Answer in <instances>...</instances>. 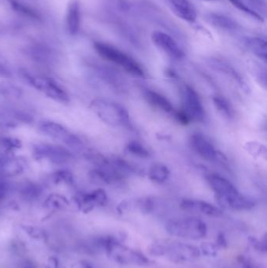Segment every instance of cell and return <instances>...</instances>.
I'll return each mask as SVG.
<instances>
[{"label":"cell","instance_id":"obj_30","mask_svg":"<svg viewBox=\"0 0 267 268\" xmlns=\"http://www.w3.org/2000/svg\"><path fill=\"white\" fill-rule=\"evenodd\" d=\"M229 1H230L236 8L240 10V11L246 13L247 15L253 17V18H255L257 20L262 21V17L260 16L258 14H257V13L255 12L253 10H251V8H248V7L243 2L242 0H229Z\"/></svg>","mask_w":267,"mask_h":268},{"label":"cell","instance_id":"obj_13","mask_svg":"<svg viewBox=\"0 0 267 268\" xmlns=\"http://www.w3.org/2000/svg\"><path fill=\"white\" fill-rule=\"evenodd\" d=\"M207 181L209 186L216 194L219 203L240 193L237 188L230 181L217 174L208 176Z\"/></svg>","mask_w":267,"mask_h":268},{"label":"cell","instance_id":"obj_25","mask_svg":"<svg viewBox=\"0 0 267 268\" xmlns=\"http://www.w3.org/2000/svg\"><path fill=\"white\" fill-rule=\"evenodd\" d=\"M148 176L154 182L162 184L166 182L169 178L170 170L165 165L155 164L150 169Z\"/></svg>","mask_w":267,"mask_h":268},{"label":"cell","instance_id":"obj_1","mask_svg":"<svg viewBox=\"0 0 267 268\" xmlns=\"http://www.w3.org/2000/svg\"><path fill=\"white\" fill-rule=\"evenodd\" d=\"M148 252L158 257L166 256L169 260L177 263L192 262L201 256V251L198 247L171 240L155 241L148 247Z\"/></svg>","mask_w":267,"mask_h":268},{"label":"cell","instance_id":"obj_37","mask_svg":"<svg viewBox=\"0 0 267 268\" xmlns=\"http://www.w3.org/2000/svg\"><path fill=\"white\" fill-rule=\"evenodd\" d=\"M11 73L8 68L4 67V65H0V76L2 77H10Z\"/></svg>","mask_w":267,"mask_h":268},{"label":"cell","instance_id":"obj_6","mask_svg":"<svg viewBox=\"0 0 267 268\" xmlns=\"http://www.w3.org/2000/svg\"><path fill=\"white\" fill-rule=\"evenodd\" d=\"M94 48L103 59L118 65L131 75L145 77V71L142 67L128 54L107 43H95Z\"/></svg>","mask_w":267,"mask_h":268},{"label":"cell","instance_id":"obj_5","mask_svg":"<svg viewBox=\"0 0 267 268\" xmlns=\"http://www.w3.org/2000/svg\"><path fill=\"white\" fill-rule=\"evenodd\" d=\"M38 129L45 136L61 142L71 151L79 152L83 149L82 140L60 122L43 120L38 124Z\"/></svg>","mask_w":267,"mask_h":268},{"label":"cell","instance_id":"obj_2","mask_svg":"<svg viewBox=\"0 0 267 268\" xmlns=\"http://www.w3.org/2000/svg\"><path fill=\"white\" fill-rule=\"evenodd\" d=\"M90 108L101 121L114 127H130L129 114L121 104L107 100L95 99L91 102Z\"/></svg>","mask_w":267,"mask_h":268},{"label":"cell","instance_id":"obj_28","mask_svg":"<svg viewBox=\"0 0 267 268\" xmlns=\"http://www.w3.org/2000/svg\"><path fill=\"white\" fill-rule=\"evenodd\" d=\"M125 151L128 154L141 159H148L150 157V152L145 147L137 142H131L125 146Z\"/></svg>","mask_w":267,"mask_h":268},{"label":"cell","instance_id":"obj_17","mask_svg":"<svg viewBox=\"0 0 267 268\" xmlns=\"http://www.w3.org/2000/svg\"><path fill=\"white\" fill-rule=\"evenodd\" d=\"M156 202L152 198H141L135 200L124 201L118 206L119 213H125L132 210H138L143 213H151L155 211Z\"/></svg>","mask_w":267,"mask_h":268},{"label":"cell","instance_id":"obj_4","mask_svg":"<svg viewBox=\"0 0 267 268\" xmlns=\"http://www.w3.org/2000/svg\"><path fill=\"white\" fill-rule=\"evenodd\" d=\"M103 248H105L107 255L119 264L140 266L149 265V259L144 254L119 243L115 238H104Z\"/></svg>","mask_w":267,"mask_h":268},{"label":"cell","instance_id":"obj_29","mask_svg":"<svg viewBox=\"0 0 267 268\" xmlns=\"http://www.w3.org/2000/svg\"><path fill=\"white\" fill-rule=\"evenodd\" d=\"M53 180L56 183H64V184H71L73 183V176L67 170H59L53 174Z\"/></svg>","mask_w":267,"mask_h":268},{"label":"cell","instance_id":"obj_26","mask_svg":"<svg viewBox=\"0 0 267 268\" xmlns=\"http://www.w3.org/2000/svg\"><path fill=\"white\" fill-rule=\"evenodd\" d=\"M212 100H213V104L216 110L225 118L230 119L234 116L233 107L224 97H221V96H215L212 98Z\"/></svg>","mask_w":267,"mask_h":268},{"label":"cell","instance_id":"obj_40","mask_svg":"<svg viewBox=\"0 0 267 268\" xmlns=\"http://www.w3.org/2000/svg\"><path fill=\"white\" fill-rule=\"evenodd\" d=\"M203 1H212V0H203Z\"/></svg>","mask_w":267,"mask_h":268},{"label":"cell","instance_id":"obj_15","mask_svg":"<svg viewBox=\"0 0 267 268\" xmlns=\"http://www.w3.org/2000/svg\"><path fill=\"white\" fill-rule=\"evenodd\" d=\"M165 2L177 18L189 23L196 21V11L188 0H165Z\"/></svg>","mask_w":267,"mask_h":268},{"label":"cell","instance_id":"obj_24","mask_svg":"<svg viewBox=\"0 0 267 268\" xmlns=\"http://www.w3.org/2000/svg\"><path fill=\"white\" fill-rule=\"evenodd\" d=\"M208 20L214 26L222 29L233 30L237 27V24L231 18L219 14H210L208 15Z\"/></svg>","mask_w":267,"mask_h":268},{"label":"cell","instance_id":"obj_11","mask_svg":"<svg viewBox=\"0 0 267 268\" xmlns=\"http://www.w3.org/2000/svg\"><path fill=\"white\" fill-rule=\"evenodd\" d=\"M152 40L159 50H162V52H164L169 57H171L172 59L180 61L185 56L178 43L167 33H162L160 31L154 32L152 35Z\"/></svg>","mask_w":267,"mask_h":268},{"label":"cell","instance_id":"obj_33","mask_svg":"<svg viewBox=\"0 0 267 268\" xmlns=\"http://www.w3.org/2000/svg\"><path fill=\"white\" fill-rule=\"evenodd\" d=\"M173 116L175 117V118H176L177 122L183 124V125H187V124L191 122V118L189 117L188 114H187V113L186 112L184 109H180L179 110V111H174V112H173Z\"/></svg>","mask_w":267,"mask_h":268},{"label":"cell","instance_id":"obj_39","mask_svg":"<svg viewBox=\"0 0 267 268\" xmlns=\"http://www.w3.org/2000/svg\"><path fill=\"white\" fill-rule=\"evenodd\" d=\"M22 268H36L34 265L32 264L31 262H25L22 265Z\"/></svg>","mask_w":267,"mask_h":268},{"label":"cell","instance_id":"obj_8","mask_svg":"<svg viewBox=\"0 0 267 268\" xmlns=\"http://www.w3.org/2000/svg\"><path fill=\"white\" fill-rule=\"evenodd\" d=\"M35 157L57 166H64L73 162L75 155L71 149L61 145L39 143L32 148Z\"/></svg>","mask_w":267,"mask_h":268},{"label":"cell","instance_id":"obj_18","mask_svg":"<svg viewBox=\"0 0 267 268\" xmlns=\"http://www.w3.org/2000/svg\"><path fill=\"white\" fill-rule=\"evenodd\" d=\"M80 25V4L78 0H71L67 8L66 25L68 33L75 36L79 33Z\"/></svg>","mask_w":267,"mask_h":268},{"label":"cell","instance_id":"obj_32","mask_svg":"<svg viewBox=\"0 0 267 268\" xmlns=\"http://www.w3.org/2000/svg\"><path fill=\"white\" fill-rule=\"evenodd\" d=\"M201 253L204 254L205 256H215L217 254V246L210 242H205L201 244V248H199Z\"/></svg>","mask_w":267,"mask_h":268},{"label":"cell","instance_id":"obj_19","mask_svg":"<svg viewBox=\"0 0 267 268\" xmlns=\"http://www.w3.org/2000/svg\"><path fill=\"white\" fill-rule=\"evenodd\" d=\"M144 97L148 104L152 107L166 113L173 114L174 112V107L171 104V102L169 101L163 95L153 90H146L144 93Z\"/></svg>","mask_w":267,"mask_h":268},{"label":"cell","instance_id":"obj_34","mask_svg":"<svg viewBox=\"0 0 267 268\" xmlns=\"http://www.w3.org/2000/svg\"><path fill=\"white\" fill-rule=\"evenodd\" d=\"M11 189V184L7 180H0V202L5 199Z\"/></svg>","mask_w":267,"mask_h":268},{"label":"cell","instance_id":"obj_36","mask_svg":"<svg viewBox=\"0 0 267 268\" xmlns=\"http://www.w3.org/2000/svg\"><path fill=\"white\" fill-rule=\"evenodd\" d=\"M249 241L251 242V245L258 250L263 251V252L266 251V241H265V238L262 241H259L255 238L251 237L249 238Z\"/></svg>","mask_w":267,"mask_h":268},{"label":"cell","instance_id":"obj_9","mask_svg":"<svg viewBox=\"0 0 267 268\" xmlns=\"http://www.w3.org/2000/svg\"><path fill=\"white\" fill-rule=\"evenodd\" d=\"M182 96L184 101L183 109L187 113L191 119L196 122H203L205 109L198 93L191 86L185 85L182 89Z\"/></svg>","mask_w":267,"mask_h":268},{"label":"cell","instance_id":"obj_27","mask_svg":"<svg viewBox=\"0 0 267 268\" xmlns=\"http://www.w3.org/2000/svg\"><path fill=\"white\" fill-rule=\"evenodd\" d=\"M45 205L49 209H61L66 207L68 205V199L65 197L58 194H53L47 198Z\"/></svg>","mask_w":267,"mask_h":268},{"label":"cell","instance_id":"obj_12","mask_svg":"<svg viewBox=\"0 0 267 268\" xmlns=\"http://www.w3.org/2000/svg\"><path fill=\"white\" fill-rule=\"evenodd\" d=\"M27 161L23 158L0 155V180L21 175L27 170Z\"/></svg>","mask_w":267,"mask_h":268},{"label":"cell","instance_id":"obj_21","mask_svg":"<svg viewBox=\"0 0 267 268\" xmlns=\"http://www.w3.org/2000/svg\"><path fill=\"white\" fill-rule=\"evenodd\" d=\"M210 66L213 69L219 71V72H223L225 75L230 76L232 79H234L235 82H237L243 89H246L247 85L243 80L242 78L240 77V75L236 72L234 68H232L230 65H228L226 62L223 61H219V60H212L210 62Z\"/></svg>","mask_w":267,"mask_h":268},{"label":"cell","instance_id":"obj_22","mask_svg":"<svg viewBox=\"0 0 267 268\" xmlns=\"http://www.w3.org/2000/svg\"><path fill=\"white\" fill-rule=\"evenodd\" d=\"M245 44L252 54L262 61H266L267 43L264 39L260 37L247 38Z\"/></svg>","mask_w":267,"mask_h":268},{"label":"cell","instance_id":"obj_16","mask_svg":"<svg viewBox=\"0 0 267 268\" xmlns=\"http://www.w3.org/2000/svg\"><path fill=\"white\" fill-rule=\"evenodd\" d=\"M107 201V195L101 188L94 190L89 193H82L77 196L79 206L86 211H89L96 206H103Z\"/></svg>","mask_w":267,"mask_h":268},{"label":"cell","instance_id":"obj_20","mask_svg":"<svg viewBox=\"0 0 267 268\" xmlns=\"http://www.w3.org/2000/svg\"><path fill=\"white\" fill-rule=\"evenodd\" d=\"M221 206L234 210H249L255 207V202L250 197L237 194L235 196L219 203Z\"/></svg>","mask_w":267,"mask_h":268},{"label":"cell","instance_id":"obj_3","mask_svg":"<svg viewBox=\"0 0 267 268\" xmlns=\"http://www.w3.org/2000/svg\"><path fill=\"white\" fill-rule=\"evenodd\" d=\"M166 230L170 235L192 240L205 238L208 231L205 222L196 217L171 219L166 223Z\"/></svg>","mask_w":267,"mask_h":268},{"label":"cell","instance_id":"obj_38","mask_svg":"<svg viewBox=\"0 0 267 268\" xmlns=\"http://www.w3.org/2000/svg\"><path fill=\"white\" fill-rule=\"evenodd\" d=\"M217 245L220 247L226 246V241L223 234H219V237H218Z\"/></svg>","mask_w":267,"mask_h":268},{"label":"cell","instance_id":"obj_31","mask_svg":"<svg viewBox=\"0 0 267 268\" xmlns=\"http://www.w3.org/2000/svg\"><path fill=\"white\" fill-rule=\"evenodd\" d=\"M1 145L7 152H12L16 149H21V146H22V143L19 140L12 138H4L1 141Z\"/></svg>","mask_w":267,"mask_h":268},{"label":"cell","instance_id":"obj_23","mask_svg":"<svg viewBox=\"0 0 267 268\" xmlns=\"http://www.w3.org/2000/svg\"><path fill=\"white\" fill-rule=\"evenodd\" d=\"M21 196L27 201L35 200L41 195L43 188L40 184L32 181H25L18 187Z\"/></svg>","mask_w":267,"mask_h":268},{"label":"cell","instance_id":"obj_7","mask_svg":"<svg viewBox=\"0 0 267 268\" xmlns=\"http://www.w3.org/2000/svg\"><path fill=\"white\" fill-rule=\"evenodd\" d=\"M22 77L29 86L47 95L49 98L62 104L69 103V95L66 90H64L61 85L51 78L44 75H33L26 72H24Z\"/></svg>","mask_w":267,"mask_h":268},{"label":"cell","instance_id":"obj_14","mask_svg":"<svg viewBox=\"0 0 267 268\" xmlns=\"http://www.w3.org/2000/svg\"><path fill=\"white\" fill-rule=\"evenodd\" d=\"M180 208L185 211L212 217H220L223 215V211L212 204L195 199H184L180 202Z\"/></svg>","mask_w":267,"mask_h":268},{"label":"cell","instance_id":"obj_35","mask_svg":"<svg viewBox=\"0 0 267 268\" xmlns=\"http://www.w3.org/2000/svg\"><path fill=\"white\" fill-rule=\"evenodd\" d=\"M15 93V89L14 85L0 84V96L13 97Z\"/></svg>","mask_w":267,"mask_h":268},{"label":"cell","instance_id":"obj_10","mask_svg":"<svg viewBox=\"0 0 267 268\" xmlns=\"http://www.w3.org/2000/svg\"><path fill=\"white\" fill-rule=\"evenodd\" d=\"M193 150L207 161H223L224 156L218 152L208 139L200 133H194L190 138Z\"/></svg>","mask_w":267,"mask_h":268}]
</instances>
